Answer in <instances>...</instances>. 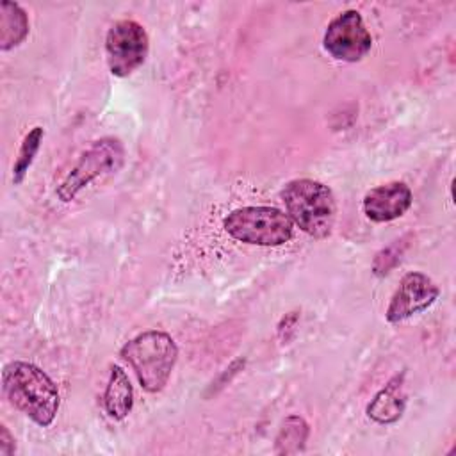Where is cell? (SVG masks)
Listing matches in <instances>:
<instances>
[{
	"label": "cell",
	"instance_id": "7",
	"mask_svg": "<svg viewBox=\"0 0 456 456\" xmlns=\"http://www.w3.org/2000/svg\"><path fill=\"white\" fill-rule=\"evenodd\" d=\"M322 46L337 61L358 62L370 52L372 37L362 14L356 9H347L328 23Z\"/></svg>",
	"mask_w": 456,
	"mask_h": 456
},
{
	"label": "cell",
	"instance_id": "2",
	"mask_svg": "<svg viewBox=\"0 0 456 456\" xmlns=\"http://www.w3.org/2000/svg\"><path fill=\"white\" fill-rule=\"evenodd\" d=\"M292 224L314 239L331 235L337 216V203L331 189L312 178H296L285 183L280 192Z\"/></svg>",
	"mask_w": 456,
	"mask_h": 456
},
{
	"label": "cell",
	"instance_id": "4",
	"mask_svg": "<svg viewBox=\"0 0 456 456\" xmlns=\"http://www.w3.org/2000/svg\"><path fill=\"white\" fill-rule=\"evenodd\" d=\"M223 228L235 240L267 248L287 244L294 233V224L283 210L264 205L232 210L224 217Z\"/></svg>",
	"mask_w": 456,
	"mask_h": 456
},
{
	"label": "cell",
	"instance_id": "16",
	"mask_svg": "<svg viewBox=\"0 0 456 456\" xmlns=\"http://www.w3.org/2000/svg\"><path fill=\"white\" fill-rule=\"evenodd\" d=\"M16 451V442L14 436L9 433L5 424H0V454L2 456H11Z\"/></svg>",
	"mask_w": 456,
	"mask_h": 456
},
{
	"label": "cell",
	"instance_id": "15",
	"mask_svg": "<svg viewBox=\"0 0 456 456\" xmlns=\"http://www.w3.org/2000/svg\"><path fill=\"white\" fill-rule=\"evenodd\" d=\"M399 255H401V251H399V244H397V242L392 244V246H388V248H385V249H381V251L376 255L374 262H372V271H374V274H376V276H385V274H388L390 269L401 260Z\"/></svg>",
	"mask_w": 456,
	"mask_h": 456
},
{
	"label": "cell",
	"instance_id": "10",
	"mask_svg": "<svg viewBox=\"0 0 456 456\" xmlns=\"http://www.w3.org/2000/svg\"><path fill=\"white\" fill-rule=\"evenodd\" d=\"M404 372L395 374L367 404V417L378 424L397 422L406 408Z\"/></svg>",
	"mask_w": 456,
	"mask_h": 456
},
{
	"label": "cell",
	"instance_id": "6",
	"mask_svg": "<svg viewBox=\"0 0 456 456\" xmlns=\"http://www.w3.org/2000/svg\"><path fill=\"white\" fill-rule=\"evenodd\" d=\"M150 39L135 20H119L110 25L105 37L107 66L114 77L132 75L148 57Z\"/></svg>",
	"mask_w": 456,
	"mask_h": 456
},
{
	"label": "cell",
	"instance_id": "5",
	"mask_svg": "<svg viewBox=\"0 0 456 456\" xmlns=\"http://www.w3.org/2000/svg\"><path fill=\"white\" fill-rule=\"evenodd\" d=\"M125 164V146L118 137H102L94 141L75 162L69 173L57 185V196L68 203L91 182L103 175L118 173Z\"/></svg>",
	"mask_w": 456,
	"mask_h": 456
},
{
	"label": "cell",
	"instance_id": "3",
	"mask_svg": "<svg viewBox=\"0 0 456 456\" xmlns=\"http://www.w3.org/2000/svg\"><path fill=\"white\" fill-rule=\"evenodd\" d=\"M119 356L132 367L139 385L150 392H160L178 360V346L173 337L160 330H146L119 349Z\"/></svg>",
	"mask_w": 456,
	"mask_h": 456
},
{
	"label": "cell",
	"instance_id": "11",
	"mask_svg": "<svg viewBox=\"0 0 456 456\" xmlns=\"http://www.w3.org/2000/svg\"><path fill=\"white\" fill-rule=\"evenodd\" d=\"M134 406V388L126 372L119 365L110 367L109 381L103 392V408L114 420H123Z\"/></svg>",
	"mask_w": 456,
	"mask_h": 456
},
{
	"label": "cell",
	"instance_id": "14",
	"mask_svg": "<svg viewBox=\"0 0 456 456\" xmlns=\"http://www.w3.org/2000/svg\"><path fill=\"white\" fill-rule=\"evenodd\" d=\"M43 137H45V128L43 126H34L23 137V141L20 144V150H18V155H16V160L12 164V183L14 185H20L25 180V176H27V173H28V169H30V166H32V162H34V159H36V155L41 148Z\"/></svg>",
	"mask_w": 456,
	"mask_h": 456
},
{
	"label": "cell",
	"instance_id": "9",
	"mask_svg": "<svg viewBox=\"0 0 456 456\" xmlns=\"http://www.w3.org/2000/svg\"><path fill=\"white\" fill-rule=\"evenodd\" d=\"M413 196L404 182H388L370 189L362 201L363 214L374 223H388L401 217L411 207Z\"/></svg>",
	"mask_w": 456,
	"mask_h": 456
},
{
	"label": "cell",
	"instance_id": "13",
	"mask_svg": "<svg viewBox=\"0 0 456 456\" xmlns=\"http://www.w3.org/2000/svg\"><path fill=\"white\" fill-rule=\"evenodd\" d=\"M308 424L299 415H289L274 438V452L276 454H296L305 449L308 438Z\"/></svg>",
	"mask_w": 456,
	"mask_h": 456
},
{
	"label": "cell",
	"instance_id": "12",
	"mask_svg": "<svg viewBox=\"0 0 456 456\" xmlns=\"http://www.w3.org/2000/svg\"><path fill=\"white\" fill-rule=\"evenodd\" d=\"M28 36V18L16 2H0V50L7 52Z\"/></svg>",
	"mask_w": 456,
	"mask_h": 456
},
{
	"label": "cell",
	"instance_id": "8",
	"mask_svg": "<svg viewBox=\"0 0 456 456\" xmlns=\"http://www.w3.org/2000/svg\"><path fill=\"white\" fill-rule=\"evenodd\" d=\"M440 296L436 283L424 273L411 271L404 274L390 297L385 317L390 324H399L415 314L428 310Z\"/></svg>",
	"mask_w": 456,
	"mask_h": 456
},
{
	"label": "cell",
	"instance_id": "1",
	"mask_svg": "<svg viewBox=\"0 0 456 456\" xmlns=\"http://www.w3.org/2000/svg\"><path fill=\"white\" fill-rule=\"evenodd\" d=\"M2 392L11 406L32 422L48 428L59 411L61 397L53 379L30 362L14 360L2 369Z\"/></svg>",
	"mask_w": 456,
	"mask_h": 456
}]
</instances>
